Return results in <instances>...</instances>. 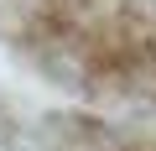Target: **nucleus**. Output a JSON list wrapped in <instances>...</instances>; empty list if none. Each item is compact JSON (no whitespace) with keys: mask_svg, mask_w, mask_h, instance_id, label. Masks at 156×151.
I'll return each instance as SVG.
<instances>
[{"mask_svg":"<svg viewBox=\"0 0 156 151\" xmlns=\"http://www.w3.org/2000/svg\"><path fill=\"white\" fill-rule=\"evenodd\" d=\"M52 31L78 47L83 68L156 94V0H52Z\"/></svg>","mask_w":156,"mask_h":151,"instance_id":"obj_1","label":"nucleus"}]
</instances>
